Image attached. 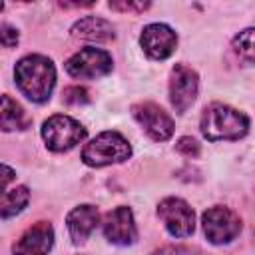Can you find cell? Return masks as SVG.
Listing matches in <instances>:
<instances>
[{
    "label": "cell",
    "mask_w": 255,
    "mask_h": 255,
    "mask_svg": "<svg viewBox=\"0 0 255 255\" xmlns=\"http://www.w3.org/2000/svg\"><path fill=\"white\" fill-rule=\"evenodd\" d=\"M14 80L18 90L34 104H44L50 100L56 86L54 62L42 54H30L18 60L14 68Z\"/></svg>",
    "instance_id": "1"
},
{
    "label": "cell",
    "mask_w": 255,
    "mask_h": 255,
    "mask_svg": "<svg viewBox=\"0 0 255 255\" xmlns=\"http://www.w3.org/2000/svg\"><path fill=\"white\" fill-rule=\"evenodd\" d=\"M249 126L251 122L247 114L221 102L209 104L199 122L201 133L207 141H237L247 135Z\"/></svg>",
    "instance_id": "2"
},
{
    "label": "cell",
    "mask_w": 255,
    "mask_h": 255,
    "mask_svg": "<svg viewBox=\"0 0 255 255\" xmlns=\"http://www.w3.org/2000/svg\"><path fill=\"white\" fill-rule=\"evenodd\" d=\"M131 157V145L120 131H102L82 149V161L90 167H106Z\"/></svg>",
    "instance_id": "3"
},
{
    "label": "cell",
    "mask_w": 255,
    "mask_h": 255,
    "mask_svg": "<svg viewBox=\"0 0 255 255\" xmlns=\"http://www.w3.org/2000/svg\"><path fill=\"white\" fill-rule=\"evenodd\" d=\"M86 137V128L72 116L56 114L42 124V139L46 147L54 153H64L74 149Z\"/></svg>",
    "instance_id": "4"
},
{
    "label": "cell",
    "mask_w": 255,
    "mask_h": 255,
    "mask_svg": "<svg viewBox=\"0 0 255 255\" xmlns=\"http://www.w3.org/2000/svg\"><path fill=\"white\" fill-rule=\"evenodd\" d=\"M201 227L211 245H227L241 233V217L225 207V205H213L201 215Z\"/></svg>",
    "instance_id": "5"
},
{
    "label": "cell",
    "mask_w": 255,
    "mask_h": 255,
    "mask_svg": "<svg viewBox=\"0 0 255 255\" xmlns=\"http://www.w3.org/2000/svg\"><path fill=\"white\" fill-rule=\"evenodd\" d=\"M112 68H114V60H112L110 52H106L102 48H92V46L76 52L66 62V72L78 80L104 78L112 72Z\"/></svg>",
    "instance_id": "6"
},
{
    "label": "cell",
    "mask_w": 255,
    "mask_h": 255,
    "mask_svg": "<svg viewBox=\"0 0 255 255\" xmlns=\"http://www.w3.org/2000/svg\"><path fill=\"white\" fill-rule=\"evenodd\" d=\"M157 217L171 237H189L195 231V213L181 197H165L157 203Z\"/></svg>",
    "instance_id": "7"
},
{
    "label": "cell",
    "mask_w": 255,
    "mask_h": 255,
    "mask_svg": "<svg viewBox=\"0 0 255 255\" xmlns=\"http://www.w3.org/2000/svg\"><path fill=\"white\" fill-rule=\"evenodd\" d=\"M199 76L187 64H175L169 72V102L177 114H185L197 98Z\"/></svg>",
    "instance_id": "8"
},
{
    "label": "cell",
    "mask_w": 255,
    "mask_h": 255,
    "mask_svg": "<svg viewBox=\"0 0 255 255\" xmlns=\"http://www.w3.org/2000/svg\"><path fill=\"white\" fill-rule=\"evenodd\" d=\"M135 122L153 141H167L173 135L171 116L153 102H139L131 108Z\"/></svg>",
    "instance_id": "9"
},
{
    "label": "cell",
    "mask_w": 255,
    "mask_h": 255,
    "mask_svg": "<svg viewBox=\"0 0 255 255\" xmlns=\"http://www.w3.org/2000/svg\"><path fill=\"white\" fill-rule=\"evenodd\" d=\"M139 46L151 60H165L175 52L177 34L161 22L147 24L139 34Z\"/></svg>",
    "instance_id": "10"
},
{
    "label": "cell",
    "mask_w": 255,
    "mask_h": 255,
    "mask_svg": "<svg viewBox=\"0 0 255 255\" xmlns=\"http://www.w3.org/2000/svg\"><path fill=\"white\" fill-rule=\"evenodd\" d=\"M102 229H104V237L112 245L126 247V245L135 243V239H137V227H135L133 213L126 205H120V207L112 209L110 213H106Z\"/></svg>",
    "instance_id": "11"
},
{
    "label": "cell",
    "mask_w": 255,
    "mask_h": 255,
    "mask_svg": "<svg viewBox=\"0 0 255 255\" xmlns=\"http://www.w3.org/2000/svg\"><path fill=\"white\" fill-rule=\"evenodd\" d=\"M54 245V227L48 221H38L28 227L14 243V255H48Z\"/></svg>",
    "instance_id": "12"
},
{
    "label": "cell",
    "mask_w": 255,
    "mask_h": 255,
    "mask_svg": "<svg viewBox=\"0 0 255 255\" xmlns=\"http://www.w3.org/2000/svg\"><path fill=\"white\" fill-rule=\"evenodd\" d=\"M98 223H100V211L96 205H90V203L76 205L66 217V227H68L72 243L76 245L84 243L94 233Z\"/></svg>",
    "instance_id": "13"
},
{
    "label": "cell",
    "mask_w": 255,
    "mask_h": 255,
    "mask_svg": "<svg viewBox=\"0 0 255 255\" xmlns=\"http://www.w3.org/2000/svg\"><path fill=\"white\" fill-rule=\"evenodd\" d=\"M70 34L74 38H80V40H88V42H112L116 38V30L112 26V22L100 18V16H84L80 18Z\"/></svg>",
    "instance_id": "14"
},
{
    "label": "cell",
    "mask_w": 255,
    "mask_h": 255,
    "mask_svg": "<svg viewBox=\"0 0 255 255\" xmlns=\"http://www.w3.org/2000/svg\"><path fill=\"white\" fill-rule=\"evenodd\" d=\"M28 126H30V118L26 116L24 108L8 94H4L0 108V128L4 131H16V129H26Z\"/></svg>",
    "instance_id": "15"
},
{
    "label": "cell",
    "mask_w": 255,
    "mask_h": 255,
    "mask_svg": "<svg viewBox=\"0 0 255 255\" xmlns=\"http://www.w3.org/2000/svg\"><path fill=\"white\" fill-rule=\"evenodd\" d=\"M30 201V191L26 185H16L12 189H6L2 193V203H0V211H2V219H10L14 215H18Z\"/></svg>",
    "instance_id": "16"
},
{
    "label": "cell",
    "mask_w": 255,
    "mask_h": 255,
    "mask_svg": "<svg viewBox=\"0 0 255 255\" xmlns=\"http://www.w3.org/2000/svg\"><path fill=\"white\" fill-rule=\"evenodd\" d=\"M233 54L245 62V64H255V28H245L241 30L233 40H231Z\"/></svg>",
    "instance_id": "17"
},
{
    "label": "cell",
    "mask_w": 255,
    "mask_h": 255,
    "mask_svg": "<svg viewBox=\"0 0 255 255\" xmlns=\"http://www.w3.org/2000/svg\"><path fill=\"white\" fill-rule=\"evenodd\" d=\"M62 100H64L66 104H70V106L88 104V102H90V94H88V90H86V88H82V86H70V88H66V90H64Z\"/></svg>",
    "instance_id": "18"
},
{
    "label": "cell",
    "mask_w": 255,
    "mask_h": 255,
    "mask_svg": "<svg viewBox=\"0 0 255 255\" xmlns=\"http://www.w3.org/2000/svg\"><path fill=\"white\" fill-rule=\"evenodd\" d=\"M175 151L181 153L183 157H197L199 151H201V147H199L197 139H193V137H189V135H183V137L177 139V143H175Z\"/></svg>",
    "instance_id": "19"
},
{
    "label": "cell",
    "mask_w": 255,
    "mask_h": 255,
    "mask_svg": "<svg viewBox=\"0 0 255 255\" xmlns=\"http://www.w3.org/2000/svg\"><path fill=\"white\" fill-rule=\"evenodd\" d=\"M151 255H205V253L191 245H165V247L153 251Z\"/></svg>",
    "instance_id": "20"
},
{
    "label": "cell",
    "mask_w": 255,
    "mask_h": 255,
    "mask_svg": "<svg viewBox=\"0 0 255 255\" xmlns=\"http://www.w3.org/2000/svg\"><path fill=\"white\" fill-rule=\"evenodd\" d=\"M0 40H2V46L4 48H12L18 44V30L12 28L10 24H2L0 28Z\"/></svg>",
    "instance_id": "21"
},
{
    "label": "cell",
    "mask_w": 255,
    "mask_h": 255,
    "mask_svg": "<svg viewBox=\"0 0 255 255\" xmlns=\"http://www.w3.org/2000/svg\"><path fill=\"white\" fill-rule=\"evenodd\" d=\"M149 6H151L149 2H110V8L122 10V12H129V10H133V12H143V10H147Z\"/></svg>",
    "instance_id": "22"
},
{
    "label": "cell",
    "mask_w": 255,
    "mask_h": 255,
    "mask_svg": "<svg viewBox=\"0 0 255 255\" xmlns=\"http://www.w3.org/2000/svg\"><path fill=\"white\" fill-rule=\"evenodd\" d=\"M2 173H4V177H2V185H4V191L8 189V183L12 181V177H14V171H12V167H8L6 163L2 165Z\"/></svg>",
    "instance_id": "23"
}]
</instances>
